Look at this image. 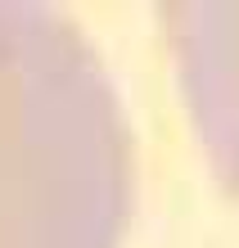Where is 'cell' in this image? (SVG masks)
Returning a JSON list of instances; mask_svg holds the SVG:
<instances>
[{
	"label": "cell",
	"mask_w": 239,
	"mask_h": 248,
	"mask_svg": "<svg viewBox=\"0 0 239 248\" xmlns=\"http://www.w3.org/2000/svg\"><path fill=\"white\" fill-rule=\"evenodd\" d=\"M167 36L203 144L239 194V0H172Z\"/></svg>",
	"instance_id": "cell-2"
},
{
	"label": "cell",
	"mask_w": 239,
	"mask_h": 248,
	"mask_svg": "<svg viewBox=\"0 0 239 248\" xmlns=\"http://www.w3.org/2000/svg\"><path fill=\"white\" fill-rule=\"evenodd\" d=\"M131 203L109 68L59 9L0 0V248H122Z\"/></svg>",
	"instance_id": "cell-1"
}]
</instances>
